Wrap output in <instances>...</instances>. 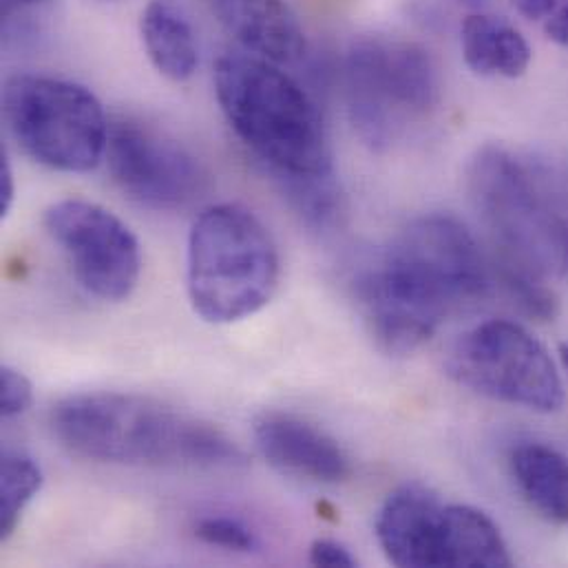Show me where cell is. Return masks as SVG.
<instances>
[{
	"instance_id": "obj_24",
	"label": "cell",
	"mask_w": 568,
	"mask_h": 568,
	"mask_svg": "<svg viewBox=\"0 0 568 568\" xmlns=\"http://www.w3.org/2000/svg\"><path fill=\"white\" fill-rule=\"evenodd\" d=\"M520 16L536 22H547L568 0H511Z\"/></svg>"
},
{
	"instance_id": "obj_21",
	"label": "cell",
	"mask_w": 568,
	"mask_h": 568,
	"mask_svg": "<svg viewBox=\"0 0 568 568\" xmlns=\"http://www.w3.org/2000/svg\"><path fill=\"white\" fill-rule=\"evenodd\" d=\"M195 536L202 542L211 547H222L226 551L251 554L257 549V536L253 534V529L231 516H206L197 520Z\"/></svg>"
},
{
	"instance_id": "obj_22",
	"label": "cell",
	"mask_w": 568,
	"mask_h": 568,
	"mask_svg": "<svg viewBox=\"0 0 568 568\" xmlns=\"http://www.w3.org/2000/svg\"><path fill=\"white\" fill-rule=\"evenodd\" d=\"M33 405L31 381L16 367L0 369V414L2 418H18Z\"/></svg>"
},
{
	"instance_id": "obj_11",
	"label": "cell",
	"mask_w": 568,
	"mask_h": 568,
	"mask_svg": "<svg viewBox=\"0 0 568 568\" xmlns=\"http://www.w3.org/2000/svg\"><path fill=\"white\" fill-rule=\"evenodd\" d=\"M445 509L432 489L416 483L389 494L376 518L385 558L400 568L443 567Z\"/></svg>"
},
{
	"instance_id": "obj_16",
	"label": "cell",
	"mask_w": 568,
	"mask_h": 568,
	"mask_svg": "<svg viewBox=\"0 0 568 568\" xmlns=\"http://www.w3.org/2000/svg\"><path fill=\"white\" fill-rule=\"evenodd\" d=\"M511 474L529 507L551 525H568V460L542 443H523L511 454Z\"/></svg>"
},
{
	"instance_id": "obj_20",
	"label": "cell",
	"mask_w": 568,
	"mask_h": 568,
	"mask_svg": "<svg viewBox=\"0 0 568 568\" xmlns=\"http://www.w3.org/2000/svg\"><path fill=\"white\" fill-rule=\"evenodd\" d=\"M55 0H2V42L7 49L38 44Z\"/></svg>"
},
{
	"instance_id": "obj_10",
	"label": "cell",
	"mask_w": 568,
	"mask_h": 568,
	"mask_svg": "<svg viewBox=\"0 0 568 568\" xmlns=\"http://www.w3.org/2000/svg\"><path fill=\"white\" fill-rule=\"evenodd\" d=\"M104 160L115 186L153 211L186 209L211 184L204 164L182 142L140 120L111 124Z\"/></svg>"
},
{
	"instance_id": "obj_27",
	"label": "cell",
	"mask_w": 568,
	"mask_h": 568,
	"mask_svg": "<svg viewBox=\"0 0 568 568\" xmlns=\"http://www.w3.org/2000/svg\"><path fill=\"white\" fill-rule=\"evenodd\" d=\"M560 358H562V365H565V369H567L568 374V341H565V343L560 345Z\"/></svg>"
},
{
	"instance_id": "obj_12",
	"label": "cell",
	"mask_w": 568,
	"mask_h": 568,
	"mask_svg": "<svg viewBox=\"0 0 568 568\" xmlns=\"http://www.w3.org/2000/svg\"><path fill=\"white\" fill-rule=\"evenodd\" d=\"M253 429L264 460L285 476L336 485L352 474L349 456L336 438L301 416L266 412Z\"/></svg>"
},
{
	"instance_id": "obj_5",
	"label": "cell",
	"mask_w": 568,
	"mask_h": 568,
	"mask_svg": "<svg viewBox=\"0 0 568 568\" xmlns=\"http://www.w3.org/2000/svg\"><path fill=\"white\" fill-rule=\"evenodd\" d=\"M282 262L264 222L246 206L217 204L193 224L186 287L193 310L226 325L264 310L277 292Z\"/></svg>"
},
{
	"instance_id": "obj_15",
	"label": "cell",
	"mask_w": 568,
	"mask_h": 568,
	"mask_svg": "<svg viewBox=\"0 0 568 568\" xmlns=\"http://www.w3.org/2000/svg\"><path fill=\"white\" fill-rule=\"evenodd\" d=\"M467 67L485 78H520L531 64L527 38L505 18L471 13L460 27Z\"/></svg>"
},
{
	"instance_id": "obj_25",
	"label": "cell",
	"mask_w": 568,
	"mask_h": 568,
	"mask_svg": "<svg viewBox=\"0 0 568 568\" xmlns=\"http://www.w3.org/2000/svg\"><path fill=\"white\" fill-rule=\"evenodd\" d=\"M16 197V180H13V169L7 158L2 155V169H0V217H7Z\"/></svg>"
},
{
	"instance_id": "obj_13",
	"label": "cell",
	"mask_w": 568,
	"mask_h": 568,
	"mask_svg": "<svg viewBox=\"0 0 568 568\" xmlns=\"http://www.w3.org/2000/svg\"><path fill=\"white\" fill-rule=\"evenodd\" d=\"M220 22L235 40L275 64L305 55V31L285 0H211Z\"/></svg>"
},
{
	"instance_id": "obj_4",
	"label": "cell",
	"mask_w": 568,
	"mask_h": 568,
	"mask_svg": "<svg viewBox=\"0 0 568 568\" xmlns=\"http://www.w3.org/2000/svg\"><path fill=\"white\" fill-rule=\"evenodd\" d=\"M215 95L235 135L275 178L334 171L316 102L275 62L224 53L215 64Z\"/></svg>"
},
{
	"instance_id": "obj_1",
	"label": "cell",
	"mask_w": 568,
	"mask_h": 568,
	"mask_svg": "<svg viewBox=\"0 0 568 568\" xmlns=\"http://www.w3.org/2000/svg\"><path fill=\"white\" fill-rule=\"evenodd\" d=\"M489 284L491 264L474 233L456 217L434 213L409 222L361 273L354 292L376 345L409 354Z\"/></svg>"
},
{
	"instance_id": "obj_18",
	"label": "cell",
	"mask_w": 568,
	"mask_h": 568,
	"mask_svg": "<svg viewBox=\"0 0 568 568\" xmlns=\"http://www.w3.org/2000/svg\"><path fill=\"white\" fill-rule=\"evenodd\" d=\"M277 180L282 184L287 204L307 229L316 233H329L343 224L345 195L334 171Z\"/></svg>"
},
{
	"instance_id": "obj_6",
	"label": "cell",
	"mask_w": 568,
	"mask_h": 568,
	"mask_svg": "<svg viewBox=\"0 0 568 568\" xmlns=\"http://www.w3.org/2000/svg\"><path fill=\"white\" fill-rule=\"evenodd\" d=\"M345 104L361 142L383 153L440 104L436 58L418 42L365 36L349 44L343 62Z\"/></svg>"
},
{
	"instance_id": "obj_23",
	"label": "cell",
	"mask_w": 568,
	"mask_h": 568,
	"mask_svg": "<svg viewBox=\"0 0 568 568\" xmlns=\"http://www.w3.org/2000/svg\"><path fill=\"white\" fill-rule=\"evenodd\" d=\"M312 567L325 568H354L358 567L356 558L336 540L329 538H318L310 545V556H307Z\"/></svg>"
},
{
	"instance_id": "obj_19",
	"label": "cell",
	"mask_w": 568,
	"mask_h": 568,
	"mask_svg": "<svg viewBox=\"0 0 568 568\" xmlns=\"http://www.w3.org/2000/svg\"><path fill=\"white\" fill-rule=\"evenodd\" d=\"M44 483L40 465L24 452L7 449L0 465V540L18 529L24 509L40 494Z\"/></svg>"
},
{
	"instance_id": "obj_3",
	"label": "cell",
	"mask_w": 568,
	"mask_h": 568,
	"mask_svg": "<svg viewBox=\"0 0 568 568\" xmlns=\"http://www.w3.org/2000/svg\"><path fill=\"white\" fill-rule=\"evenodd\" d=\"M49 427L64 449L95 463L213 469L246 460L215 425L140 394L67 396L53 405Z\"/></svg>"
},
{
	"instance_id": "obj_2",
	"label": "cell",
	"mask_w": 568,
	"mask_h": 568,
	"mask_svg": "<svg viewBox=\"0 0 568 568\" xmlns=\"http://www.w3.org/2000/svg\"><path fill=\"white\" fill-rule=\"evenodd\" d=\"M467 193L500 282L567 273L568 153L485 144L467 164Z\"/></svg>"
},
{
	"instance_id": "obj_14",
	"label": "cell",
	"mask_w": 568,
	"mask_h": 568,
	"mask_svg": "<svg viewBox=\"0 0 568 568\" xmlns=\"http://www.w3.org/2000/svg\"><path fill=\"white\" fill-rule=\"evenodd\" d=\"M140 36L151 64L173 82H186L200 67V44L189 16L173 0H151L140 16Z\"/></svg>"
},
{
	"instance_id": "obj_8",
	"label": "cell",
	"mask_w": 568,
	"mask_h": 568,
	"mask_svg": "<svg viewBox=\"0 0 568 568\" xmlns=\"http://www.w3.org/2000/svg\"><path fill=\"white\" fill-rule=\"evenodd\" d=\"M449 376L491 400L554 414L565 383L545 343L525 325L491 318L460 334L447 356Z\"/></svg>"
},
{
	"instance_id": "obj_7",
	"label": "cell",
	"mask_w": 568,
	"mask_h": 568,
	"mask_svg": "<svg viewBox=\"0 0 568 568\" xmlns=\"http://www.w3.org/2000/svg\"><path fill=\"white\" fill-rule=\"evenodd\" d=\"M2 113L20 149L51 171L89 173L104 160L111 124L95 93L73 80L16 73Z\"/></svg>"
},
{
	"instance_id": "obj_9",
	"label": "cell",
	"mask_w": 568,
	"mask_h": 568,
	"mask_svg": "<svg viewBox=\"0 0 568 568\" xmlns=\"http://www.w3.org/2000/svg\"><path fill=\"white\" fill-rule=\"evenodd\" d=\"M42 224L89 294L111 303L131 296L142 273V251L118 215L87 200H62L44 211Z\"/></svg>"
},
{
	"instance_id": "obj_17",
	"label": "cell",
	"mask_w": 568,
	"mask_h": 568,
	"mask_svg": "<svg viewBox=\"0 0 568 568\" xmlns=\"http://www.w3.org/2000/svg\"><path fill=\"white\" fill-rule=\"evenodd\" d=\"M514 565L498 525L469 505H447L443 567L505 568Z\"/></svg>"
},
{
	"instance_id": "obj_28",
	"label": "cell",
	"mask_w": 568,
	"mask_h": 568,
	"mask_svg": "<svg viewBox=\"0 0 568 568\" xmlns=\"http://www.w3.org/2000/svg\"><path fill=\"white\" fill-rule=\"evenodd\" d=\"M456 2H460V4H467V7H483V4H487L489 0H456Z\"/></svg>"
},
{
	"instance_id": "obj_26",
	"label": "cell",
	"mask_w": 568,
	"mask_h": 568,
	"mask_svg": "<svg viewBox=\"0 0 568 568\" xmlns=\"http://www.w3.org/2000/svg\"><path fill=\"white\" fill-rule=\"evenodd\" d=\"M545 33L556 44L568 47V2L545 22Z\"/></svg>"
}]
</instances>
